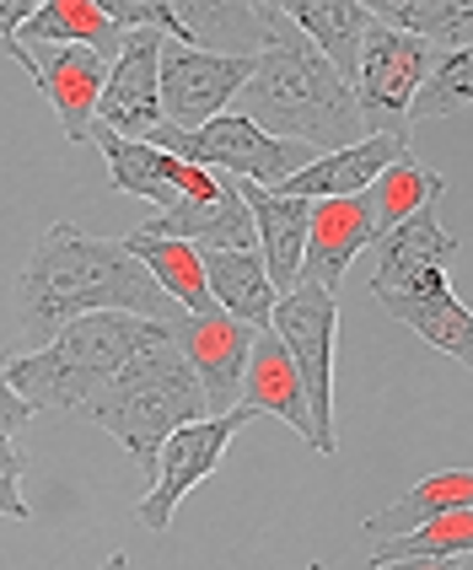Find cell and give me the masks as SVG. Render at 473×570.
I'll list each match as a JSON object with an SVG mask.
<instances>
[{"label":"cell","mask_w":473,"mask_h":570,"mask_svg":"<svg viewBox=\"0 0 473 570\" xmlns=\"http://www.w3.org/2000/svg\"><path fill=\"white\" fill-rule=\"evenodd\" d=\"M184 43L205 55H258L264 49V11L248 0H167Z\"/></svg>","instance_id":"603a6c76"},{"label":"cell","mask_w":473,"mask_h":570,"mask_svg":"<svg viewBox=\"0 0 473 570\" xmlns=\"http://www.w3.org/2000/svg\"><path fill=\"white\" fill-rule=\"evenodd\" d=\"M81 414H87L92 425H102L114 442H125V452L146 469V479H151L161 442H167L178 425L205 420V393H199L189 361L178 355L173 334H167L157 345H146L140 355H129L125 372L108 382Z\"/></svg>","instance_id":"277c9868"},{"label":"cell","mask_w":473,"mask_h":570,"mask_svg":"<svg viewBox=\"0 0 473 570\" xmlns=\"http://www.w3.org/2000/svg\"><path fill=\"white\" fill-rule=\"evenodd\" d=\"M473 97V49H452L442 60H431L420 92L410 102V119H446V114H469Z\"/></svg>","instance_id":"f546056e"},{"label":"cell","mask_w":473,"mask_h":570,"mask_svg":"<svg viewBox=\"0 0 473 570\" xmlns=\"http://www.w3.org/2000/svg\"><path fill=\"white\" fill-rule=\"evenodd\" d=\"M457 258H463V243L442 226V205H425V210H414L410 222L387 226L377 237L372 285H393L414 275V269H452Z\"/></svg>","instance_id":"ffe728a7"},{"label":"cell","mask_w":473,"mask_h":570,"mask_svg":"<svg viewBox=\"0 0 473 570\" xmlns=\"http://www.w3.org/2000/svg\"><path fill=\"white\" fill-rule=\"evenodd\" d=\"M32 17V0H0V55H11V60L28 70L32 81H38V65H32V49L17 43V28Z\"/></svg>","instance_id":"1f68e13d"},{"label":"cell","mask_w":473,"mask_h":570,"mask_svg":"<svg viewBox=\"0 0 473 570\" xmlns=\"http://www.w3.org/2000/svg\"><path fill=\"white\" fill-rule=\"evenodd\" d=\"M469 549H473V507H457L410 528V533H398V539L372 543V566H382V560H452V554H469Z\"/></svg>","instance_id":"f1b7e54d"},{"label":"cell","mask_w":473,"mask_h":570,"mask_svg":"<svg viewBox=\"0 0 473 570\" xmlns=\"http://www.w3.org/2000/svg\"><path fill=\"white\" fill-rule=\"evenodd\" d=\"M97 125L125 140H151V129L161 125V32H125L97 97Z\"/></svg>","instance_id":"8fae6325"},{"label":"cell","mask_w":473,"mask_h":570,"mask_svg":"<svg viewBox=\"0 0 473 570\" xmlns=\"http://www.w3.org/2000/svg\"><path fill=\"white\" fill-rule=\"evenodd\" d=\"M258 11H264V49L248 87L237 92V114L275 140L313 146L317 157L366 140L355 92L328 70V60L285 22L280 6H258Z\"/></svg>","instance_id":"7a4b0ae2"},{"label":"cell","mask_w":473,"mask_h":570,"mask_svg":"<svg viewBox=\"0 0 473 570\" xmlns=\"http://www.w3.org/2000/svg\"><path fill=\"white\" fill-rule=\"evenodd\" d=\"M280 17L328 60V70L355 92V65H361V38L372 28L366 0H285Z\"/></svg>","instance_id":"d6986e66"},{"label":"cell","mask_w":473,"mask_h":570,"mask_svg":"<svg viewBox=\"0 0 473 570\" xmlns=\"http://www.w3.org/2000/svg\"><path fill=\"white\" fill-rule=\"evenodd\" d=\"M258 55H205L189 43L161 38V125L205 129L221 119L226 102L248 87Z\"/></svg>","instance_id":"9c48e42d"},{"label":"cell","mask_w":473,"mask_h":570,"mask_svg":"<svg viewBox=\"0 0 473 570\" xmlns=\"http://www.w3.org/2000/svg\"><path fill=\"white\" fill-rule=\"evenodd\" d=\"M32 65H38V81H32V87L55 102L65 135H70V140H92L97 97H102V81H108V60L92 55V49L38 43V49H32Z\"/></svg>","instance_id":"e0dca14e"},{"label":"cell","mask_w":473,"mask_h":570,"mask_svg":"<svg viewBox=\"0 0 473 570\" xmlns=\"http://www.w3.org/2000/svg\"><path fill=\"white\" fill-rule=\"evenodd\" d=\"M129 254L146 264V275L157 281V291L167 302H178L184 313H210V291H205V269H199V248L189 243H167V237H146V232H129L119 237Z\"/></svg>","instance_id":"d4e9b609"},{"label":"cell","mask_w":473,"mask_h":570,"mask_svg":"<svg viewBox=\"0 0 473 570\" xmlns=\"http://www.w3.org/2000/svg\"><path fill=\"white\" fill-rule=\"evenodd\" d=\"M243 404L253 414H275L285 420L302 442H313V414H307V393H302V377L290 366V355L275 334H258L248 350V372H243Z\"/></svg>","instance_id":"44dd1931"},{"label":"cell","mask_w":473,"mask_h":570,"mask_svg":"<svg viewBox=\"0 0 473 570\" xmlns=\"http://www.w3.org/2000/svg\"><path fill=\"white\" fill-rule=\"evenodd\" d=\"M28 420H32L28 399L11 387V350H0V436H17Z\"/></svg>","instance_id":"d6a6232c"},{"label":"cell","mask_w":473,"mask_h":570,"mask_svg":"<svg viewBox=\"0 0 473 570\" xmlns=\"http://www.w3.org/2000/svg\"><path fill=\"white\" fill-rule=\"evenodd\" d=\"M372 22L393 32H410L420 43H446V49H469L473 6L469 0H372Z\"/></svg>","instance_id":"83f0119b"},{"label":"cell","mask_w":473,"mask_h":570,"mask_svg":"<svg viewBox=\"0 0 473 570\" xmlns=\"http://www.w3.org/2000/svg\"><path fill=\"white\" fill-rule=\"evenodd\" d=\"M22 334L32 350H43L65 323L92 313L129 317H173V302L146 275V264L114 237H92L81 226L55 222L22 264Z\"/></svg>","instance_id":"6da1fadb"},{"label":"cell","mask_w":473,"mask_h":570,"mask_svg":"<svg viewBox=\"0 0 473 570\" xmlns=\"http://www.w3.org/2000/svg\"><path fill=\"white\" fill-rule=\"evenodd\" d=\"M22 469H28V458H22L17 436H0V517H11V522H28V501H22Z\"/></svg>","instance_id":"4dcf8cb0"},{"label":"cell","mask_w":473,"mask_h":570,"mask_svg":"<svg viewBox=\"0 0 473 570\" xmlns=\"http://www.w3.org/2000/svg\"><path fill=\"white\" fill-rule=\"evenodd\" d=\"M382 313H393L398 323H410L420 340L452 355L457 366L473 355V313L457 302V291L446 285V269H414L393 285H372Z\"/></svg>","instance_id":"4fadbf2b"},{"label":"cell","mask_w":473,"mask_h":570,"mask_svg":"<svg viewBox=\"0 0 473 570\" xmlns=\"http://www.w3.org/2000/svg\"><path fill=\"white\" fill-rule=\"evenodd\" d=\"M243 205H248L253 222V254L264 258V275L275 291H296L302 285V248H307V216H313V199H296L280 189H258V184H237Z\"/></svg>","instance_id":"9a60e30c"},{"label":"cell","mask_w":473,"mask_h":570,"mask_svg":"<svg viewBox=\"0 0 473 570\" xmlns=\"http://www.w3.org/2000/svg\"><path fill=\"white\" fill-rule=\"evenodd\" d=\"M146 237H167V243H189L199 254H216V248H253V222L248 205L237 194V178L216 184L210 199H178L173 210H157L146 226H135Z\"/></svg>","instance_id":"2e32d148"},{"label":"cell","mask_w":473,"mask_h":570,"mask_svg":"<svg viewBox=\"0 0 473 570\" xmlns=\"http://www.w3.org/2000/svg\"><path fill=\"white\" fill-rule=\"evenodd\" d=\"M457 507H473V474L469 469H452V474H436L425 484H414L410 495H398L393 507H382L377 517H366V543H382V539H398L410 533L420 522L442 517V511H457Z\"/></svg>","instance_id":"484cf974"},{"label":"cell","mask_w":473,"mask_h":570,"mask_svg":"<svg viewBox=\"0 0 473 570\" xmlns=\"http://www.w3.org/2000/svg\"><path fill=\"white\" fill-rule=\"evenodd\" d=\"M151 146L167 157L205 167V173H226L237 184H258V189H285V178H296L302 167H313L317 151L296 146V140H275L264 129H253L243 114H221L205 129H151Z\"/></svg>","instance_id":"5b68a950"},{"label":"cell","mask_w":473,"mask_h":570,"mask_svg":"<svg viewBox=\"0 0 473 570\" xmlns=\"http://www.w3.org/2000/svg\"><path fill=\"white\" fill-rule=\"evenodd\" d=\"M248 420H253V410H248V404H237L231 414H205V420L178 425V431L161 442V452H157V469H151V495L140 501V528L161 533V528L173 522L178 501L189 495L199 479H210L216 469H221L226 446H231V436H237Z\"/></svg>","instance_id":"ba28073f"},{"label":"cell","mask_w":473,"mask_h":570,"mask_svg":"<svg viewBox=\"0 0 473 570\" xmlns=\"http://www.w3.org/2000/svg\"><path fill=\"white\" fill-rule=\"evenodd\" d=\"M173 334V317L92 313L65 323L60 334L32 355H11V387L28 399L32 414H81L108 382L125 372L129 355Z\"/></svg>","instance_id":"3957f363"},{"label":"cell","mask_w":473,"mask_h":570,"mask_svg":"<svg viewBox=\"0 0 473 570\" xmlns=\"http://www.w3.org/2000/svg\"><path fill=\"white\" fill-rule=\"evenodd\" d=\"M97 570H129V554H125V549H114V554H108Z\"/></svg>","instance_id":"e575fe53"},{"label":"cell","mask_w":473,"mask_h":570,"mask_svg":"<svg viewBox=\"0 0 473 570\" xmlns=\"http://www.w3.org/2000/svg\"><path fill=\"white\" fill-rule=\"evenodd\" d=\"M253 340H258V328L237 323L221 307L173 317V345L189 361L194 382L205 393V414H231L243 404V372H248Z\"/></svg>","instance_id":"30bf717a"},{"label":"cell","mask_w":473,"mask_h":570,"mask_svg":"<svg viewBox=\"0 0 473 570\" xmlns=\"http://www.w3.org/2000/svg\"><path fill=\"white\" fill-rule=\"evenodd\" d=\"M17 43H22V49H38V43L92 49V55H102V60L114 65L125 32L102 17L97 0H43V6H32V17L22 22V38H17Z\"/></svg>","instance_id":"cb8c5ba5"},{"label":"cell","mask_w":473,"mask_h":570,"mask_svg":"<svg viewBox=\"0 0 473 570\" xmlns=\"http://www.w3.org/2000/svg\"><path fill=\"white\" fill-rule=\"evenodd\" d=\"M372 570H469V554H452V560H382Z\"/></svg>","instance_id":"836d02e7"},{"label":"cell","mask_w":473,"mask_h":570,"mask_svg":"<svg viewBox=\"0 0 473 570\" xmlns=\"http://www.w3.org/2000/svg\"><path fill=\"white\" fill-rule=\"evenodd\" d=\"M442 194H446L442 173H436V167H425L414 151H404L393 167H382V178L366 189V205H372L377 226L387 232V226L410 222L414 210H425V205H442Z\"/></svg>","instance_id":"4316f807"},{"label":"cell","mask_w":473,"mask_h":570,"mask_svg":"<svg viewBox=\"0 0 473 570\" xmlns=\"http://www.w3.org/2000/svg\"><path fill=\"white\" fill-rule=\"evenodd\" d=\"M199 269H205V291H210V302H216L221 313H231L237 323H248V328H264V323H269L280 291L269 285L264 258L253 254V248H216V254H199Z\"/></svg>","instance_id":"7402d4cb"},{"label":"cell","mask_w":473,"mask_h":570,"mask_svg":"<svg viewBox=\"0 0 473 570\" xmlns=\"http://www.w3.org/2000/svg\"><path fill=\"white\" fill-rule=\"evenodd\" d=\"M410 151V140H393V135H366V140H355L345 151H328V157H317L313 167H302L296 178H285L280 194H296V199H355V194H366L372 184L382 178V167H393V161Z\"/></svg>","instance_id":"ac0fdd59"},{"label":"cell","mask_w":473,"mask_h":570,"mask_svg":"<svg viewBox=\"0 0 473 570\" xmlns=\"http://www.w3.org/2000/svg\"><path fill=\"white\" fill-rule=\"evenodd\" d=\"M431 70V43L410 32H393L372 22L361 38V65H355V114L366 135H393L410 140V102Z\"/></svg>","instance_id":"52a82bcc"},{"label":"cell","mask_w":473,"mask_h":570,"mask_svg":"<svg viewBox=\"0 0 473 570\" xmlns=\"http://www.w3.org/2000/svg\"><path fill=\"white\" fill-rule=\"evenodd\" d=\"M382 237L377 216L366 205V194L355 199H317L307 216V248H302V281L323 285L328 296L345 285V269L355 264L361 248H372Z\"/></svg>","instance_id":"5bb4252c"},{"label":"cell","mask_w":473,"mask_h":570,"mask_svg":"<svg viewBox=\"0 0 473 570\" xmlns=\"http://www.w3.org/2000/svg\"><path fill=\"white\" fill-rule=\"evenodd\" d=\"M92 140L102 161H108V178L119 194H135V199H151L157 210H173L178 199H210L221 173H205V167H189V161L157 151L151 140H125V135H108L102 125H92Z\"/></svg>","instance_id":"7c38bea8"},{"label":"cell","mask_w":473,"mask_h":570,"mask_svg":"<svg viewBox=\"0 0 473 570\" xmlns=\"http://www.w3.org/2000/svg\"><path fill=\"white\" fill-rule=\"evenodd\" d=\"M269 334L285 345L296 377H302V393H307V414H313V446L323 458L339 452V436H334V334H339V302L323 291V285H296L285 291L269 313Z\"/></svg>","instance_id":"8992f818"}]
</instances>
